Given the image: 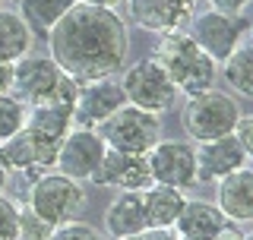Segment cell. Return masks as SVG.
<instances>
[{
  "mask_svg": "<svg viewBox=\"0 0 253 240\" xmlns=\"http://www.w3.org/2000/svg\"><path fill=\"white\" fill-rule=\"evenodd\" d=\"M126 3H130V19L155 35L184 32L196 16L193 0H126Z\"/></svg>",
  "mask_w": 253,
  "mask_h": 240,
  "instance_id": "13",
  "label": "cell"
},
{
  "mask_svg": "<svg viewBox=\"0 0 253 240\" xmlns=\"http://www.w3.org/2000/svg\"><path fill=\"white\" fill-rule=\"evenodd\" d=\"M196 152V183H209V180H221L225 174L237 171L247 164V152L237 146L234 136H221V139H209L200 142Z\"/></svg>",
  "mask_w": 253,
  "mask_h": 240,
  "instance_id": "15",
  "label": "cell"
},
{
  "mask_svg": "<svg viewBox=\"0 0 253 240\" xmlns=\"http://www.w3.org/2000/svg\"><path fill=\"white\" fill-rule=\"evenodd\" d=\"M126 105V95L121 89V79H95L83 82L73 101V126L95 130L101 120H108L117 108Z\"/></svg>",
  "mask_w": 253,
  "mask_h": 240,
  "instance_id": "12",
  "label": "cell"
},
{
  "mask_svg": "<svg viewBox=\"0 0 253 240\" xmlns=\"http://www.w3.org/2000/svg\"><path fill=\"white\" fill-rule=\"evenodd\" d=\"M47 240H105V234L101 231H95L92 225H85V221H63V225H57L51 231V237Z\"/></svg>",
  "mask_w": 253,
  "mask_h": 240,
  "instance_id": "25",
  "label": "cell"
},
{
  "mask_svg": "<svg viewBox=\"0 0 253 240\" xmlns=\"http://www.w3.org/2000/svg\"><path fill=\"white\" fill-rule=\"evenodd\" d=\"M101 155H105V142L95 130H85V126H73L67 136H63L57 158H54V171L67 174L73 180H89L92 171L98 167Z\"/></svg>",
  "mask_w": 253,
  "mask_h": 240,
  "instance_id": "11",
  "label": "cell"
},
{
  "mask_svg": "<svg viewBox=\"0 0 253 240\" xmlns=\"http://www.w3.org/2000/svg\"><path fill=\"white\" fill-rule=\"evenodd\" d=\"M0 3H3V0H0Z\"/></svg>",
  "mask_w": 253,
  "mask_h": 240,
  "instance_id": "33",
  "label": "cell"
},
{
  "mask_svg": "<svg viewBox=\"0 0 253 240\" xmlns=\"http://www.w3.org/2000/svg\"><path fill=\"white\" fill-rule=\"evenodd\" d=\"M79 3H85V6H105V10H117V6L126 3V0H79Z\"/></svg>",
  "mask_w": 253,
  "mask_h": 240,
  "instance_id": "31",
  "label": "cell"
},
{
  "mask_svg": "<svg viewBox=\"0 0 253 240\" xmlns=\"http://www.w3.org/2000/svg\"><path fill=\"white\" fill-rule=\"evenodd\" d=\"M212 3V10H218V13H244V6L250 3V0H209Z\"/></svg>",
  "mask_w": 253,
  "mask_h": 240,
  "instance_id": "29",
  "label": "cell"
},
{
  "mask_svg": "<svg viewBox=\"0 0 253 240\" xmlns=\"http://www.w3.org/2000/svg\"><path fill=\"white\" fill-rule=\"evenodd\" d=\"M215 205L234 225H247L253 218V171L247 164L218 180V202Z\"/></svg>",
  "mask_w": 253,
  "mask_h": 240,
  "instance_id": "16",
  "label": "cell"
},
{
  "mask_svg": "<svg viewBox=\"0 0 253 240\" xmlns=\"http://www.w3.org/2000/svg\"><path fill=\"white\" fill-rule=\"evenodd\" d=\"M247 16L244 13H218V10H206V13H196L190 19V26L184 29L196 44H200L203 54H209L212 60H225L234 47L244 44L247 38Z\"/></svg>",
  "mask_w": 253,
  "mask_h": 240,
  "instance_id": "7",
  "label": "cell"
},
{
  "mask_svg": "<svg viewBox=\"0 0 253 240\" xmlns=\"http://www.w3.org/2000/svg\"><path fill=\"white\" fill-rule=\"evenodd\" d=\"M152 60L168 73L174 89L180 95H196L212 89L215 82V60L200 51V44L187 35V32H168L162 35Z\"/></svg>",
  "mask_w": 253,
  "mask_h": 240,
  "instance_id": "2",
  "label": "cell"
},
{
  "mask_svg": "<svg viewBox=\"0 0 253 240\" xmlns=\"http://www.w3.org/2000/svg\"><path fill=\"white\" fill-rule=\"evenodd\" d=\"M121 89L126 95V105H136L142 111H152V114L171 111L177 105V95H180L174 89V82L168 79V73L152 57L133 63L121 79Z\"/></svg>",
  "mask_w": 253,
  "mask_h": 240,
  "instance_id": "8",
  "label": "cell"
},
{
  "mask_svg": "<svg viewBox=\"0 0 253 240\" xmlns=\"http://www.w3.org/2000/svg\"><path fill=\"white\" fill-rule=\"evenodd\" d=\"M79 0H19V16L35 35H47Z\"/></svg>",
  "mask_w": 253,
  "mask_h": 240,
  "instance_id": "21",
  "label": "cell"
},
{
  "mask_svg": "<svg viewBox=\"0 0 253 240\" xmlns=\"http://www.w3.org/2000/svg\"><path fill=\"white\" fill-rule=\"evenodd\" d=\"M231 136L237 139V146H241V149L250 155V152H253V117H247V114L237 117V123H234Z\"/></svg>",
  "mask_w": 253,
  "mask_h": 240,
  "instance_id": "27",
  "label": "cell"
},
{
  "mask_svg": "<svg viewBox=\"0 0 253 240\" xmlns=\"http://www.w3.org/2000/svg\"><path fill=\"white\" fill-rule=\"evenodd\" d=\"M35 47V32L19 13L0 6V63H16Z\"/></svg>",
  "mask_w": 253,
  "mask_h": 240,
  "instance_id": "20",
  "label": "cell"
},
{
  "mask_svg": "<svg viewBox=\"0 0 253 240\" xmlns=\"http://www.w3.org/2000/svg\"><path fill=\"white\" fill-rule=\"evenodd\" d=\"M121 240H177L171 228H146L139 234H130V237H121Z\"/></svg>",
  "mask_w": 253,
  "mask_h": 240,
  "instance_id": "28",
  "label": "cell"
},
{
  "mask_svg": "<svg viewBox=\"0 0 253 240\" xmlns=\"http://www.w3.org/2000/svg\"><path fill=\"white\" fill-rule=\"evenodd\" d=\"M146 161H149L152 183L184 190V193L190 187H196V152L190 149L187 142L158 139L155 146L146 152Z\"/></svg>",
  "mask_w": 253,
  "mask_h": 240,
  "instance_id": "10",
  "label": "cell"
},
{
  "mask_svg": "<svg viewBox=\"0 0 253 240\" xmlns=\"http://www.w3.org/2000/svg\"><path fill=\"white\" fill-rule=\"evenodd\" d=\"M221 63H225L228 85H231L241 98H250V95H253V47L244 41L241 47H234Z\"/></svg>",
  "mask_w": 253,
  "mask_h": 240,
  "instance_id": "22",
  "label": "cell"
},
{
  "mask_svg": "<svg viewBox=\"0 0 253 240\" xmlns=\"http://www.w3.org/2000/svg\"><path fill=\"white\" fill-rule=\"evenodd\" d=\"M0 240H19V202L0 193Z\"/></svg>",
  "mask_w": 253,
  "mask_h": 240,
  "instance_id": "26",
  "label": "cell"
},
{
  "mask_svg": "<svg viewBox=\"0 0 253 240\" xmlns=\"http://www.w3.org/2000/svg\"><path fill=\"white\" fill-rule=\"evenodd\" d=\"M95 133L101 136L105 149L126 152V155H146L162 139V120L152 111H142L136 105H124L108 120H101L95 126Z\"/></svg>",
  "mask_w": 253,
  "mask_h": 240,
  "instance_id": "5",
  "label": "cell"
},
{
  "mask_svg": "<svg viewBox=\"0 0 253 240\" xmlns=\"http://www.w3.org/2000/svg\"><path fill=\"white\" fill-rule=\"evenodd\" d=\"M32 142L38 146V152L44 155V161L54 167L57 149L63 142V136L73 130V105L70 101H44V105H32L26 108V126H22Z\"/></svg>",
  "mask_w": 253,
  "mask_h": 240,
  "instance_id": "9",
  "label": "cell"
},
{
  "mask_svg": "<svg viewBox=\"0 0 253 240\" xmlns=\"http://www.w3.org/2000/svg\"><path fill=\"white\" fill-rule=\"evenodd\" d=\"M92 183L98 187H117V190H146L152 183L146 155H126V152L105 149L98 167L92 171Z\"/></svg>",
  "mask_w": 253,
  "mask_h": 240,
  "instance_id": "14",
  "label": "cell"
},
{
  "mask_svg": "<svg viewBox=\"0 0 253 240\" xmlns=\"http://www.w3.org/2000/svg\"><path fill=\"white\" fill-rule=\"evenodd\" d=\"M244 111L241 105L231 98L228 92H215L206 89L196 95H187L184 105V130L193 136L196 142H209V139H221V136H231L237 117Z\"/></svg>",
  "mask_w": 253,
  "mask_h": 240,
  "instance_id": "6",
  "label": "cell"
},
{
  "mask_svg": "<svg viewBox=\"0 0 253 240\" xmlns=\"http://www.w3.org/2000/svg\"><path fill=\"white\" fill-rule=\"evenodd\" d=\"M51 231H54V225L38 218L29 205H19V240H47Z\"/></svg>",
  "mask_w": 253,
  "mask_h": 240,
  "instance_id": "24",
  "label": "cell"
},
{
  "mask_svg": "<svg viewBox=\"0 0 253 240\" xmlns=\"http://www.w3.org/2000/svg\"><path fill=\"white\" fill-rule=\"evenodd\" d=\"M130 35L117 10L76 3L47 32V57L73 82L114 79L126 67Z\"/></svg>",
  "mask_w": 253,
  "mask_h": 240,
  "instance_id": "1",
  "label": "cell"
},
{
  "mask_svg": "<svg viewBox=\"0 0 253 240\" xmlns=\"http://www.w3.org/2000/svg\"><path fill=\"white\" fill-rule=\"evenodd\" d=\"M16 98L26 108L44 105V101H76L79 82H73L63 70L44 54H26L13 63V89Z\"/></svg>",
  "mask_w": 253,
  "mask_h": 240,
  "instance_id": "3",
  "label": "cell"
},
{
  "mask_svg": "<svg viewBox=\"0 0 253 240\" xmlns=\"http://www.w3.org/2000/svg\"><path fill=\"white\" fill-rule=\"evenodd\" d=\"M26 205L38 218H44L47 225L57 228L63 221H73L85 212V190L79 180L51 167V171H44L42 177H35L29 183Z\"/></svg>",
  "mask_w": 253,
  "mask_h": 240,
  "instance_id": "4",
  "label": "cell"
},
{
  "mask_svg": "<svg viewBox=\"0 0 253 240\" xmlns=\"http://www.w3.org/2000/svg\"><path fill=\"white\" fill-rule=\"evenodd\" d=\"M105 231L111 240L146 231V212H142V190H121L105 212Z\"/></svg>",
  "mask_w": 253,
  "mask_h": 240,
  "instance_id": "18",
  "label": "cell"
},
{
  "mask_svg": "<svg viewBox=\"0 0 253 240\" xmlns=\"http://www.w3.org/2000/svg\"><path fill=\"white\" fill-rule=\"evenodd\" d=\"M6 180H10V171H6V167H3V161H0V193H3Z\"/></svg>",
  "mask_w": 253,
  "mask_h": 240,
  "instance_id": "32",
  "label": "cell"
},
{
  "mask_svg": "<svg viewBox=\"0 0 253 240\" xmlns=\"http://www.w3.org/2000/svg\"><path fill=\"white\" fill-rule=\"evenodd\" d=\"M13 89V63H0V95Z\"/></svg>",
  "mask_w": 253,
  "mask_h": 240,
  "instance_id": "30",
  "label": "cell"
},
{
  "mask_svg": "<svg viewBox=\"0 0 253 240\" xmlns=\"http://www.w3.org/2000/svg\"><path fill=\"white\" fill-rule=\"evenodd\" d=\"M225 221L228 218L218 212V205L203 202V199H187L171 231L177 240H215V234L225 228Z\"/></svg>",
  "mask_w": 253,
  "mask_h": 240,
  "instance_id": "17",
  "label": "cell"
},
{
  "mask_svg": "<svg viewBox=\"0 0 253 240\" xmlns=\"http://www.w3.org/2000/svg\"><path fill=\"white\" fill-rule=\"evenodd\" d=\"M187 196L184 190L162 187V183H149L142 190V212H146V228H171L184 209Z\"/></svg>",
  "mask_w": 253,
  "mask_h": 240,
  "instance_id": "19",
  "label": "cell"
},
{
  "mask_svg": "<svg viewBox=\"0 0 253 240\" xmlns=\"http://www.w3.org/2000/svg\"><path fill=\"white\" fill-rule=\"evenodd\" d=\"M26 126V105L13 92L0 95V142H6Z\"/></svg>",
  "mask_w": 253,
  "mask_h": 240,
  "instance_id": "23",
  "label": "cell"
}]
</instances>
